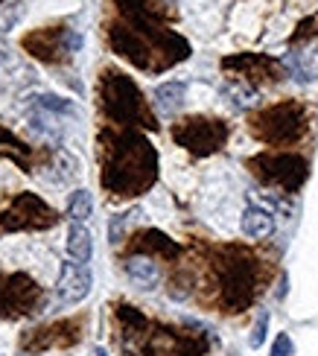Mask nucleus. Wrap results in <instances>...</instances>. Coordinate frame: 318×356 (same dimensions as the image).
I'll list each match as a JSON object with an SVG mask.
<instances>
[{
    "label": "nucleus",
    "instance_id": "obj_1",
    "mask_svg": "<svg viewBox=\"0 0 318 356\" xmlns=\"http://www.w3.org/2000/svg\"><path fill=\"white\" fill-rule=\"evenodd\" d=\"M100 181L111 196H141L158 178V152L134 129L100 131Z\"/></svg>",
    "mask_w": 318,
    "mask_h": 356
},
{
    "label": "nucleus",
    "instance_id": "obj_2",
    "mask_svg": "<svg viewBox=\"0 0 318 356\" xmlns=\"http://www.w3.org/2000/svg\"><path fill=\"white\" fill-rule=\"evenodd\" d=\"M216 275V304L222 313H242L248 309L260 292V269L257 260L242 248H222L214 263Z\"/></svg>",
    "mask_w": 318,
    "mask_h": 356
},
{
    "label": "nucleus",
    "instance_id": "obj_3",
    "mask_svg": "<svg viewBox=\"0 0 318 356\" xmlns=\"http://www.w3.org/2000/svg\"><path fill=\"white\" fill-rule=\"evenodd\" d=\"M100 108L114 126L158 129L155 114L149 111L141 88L132 82V76L120 70H105L100 76Z\"/></svg>",
    "mask_w": 318,
    "mask_h": 356
},
{
    "label": "nucleus",
    "instance_id": "obj_4",
    "mask_svg": "<svg viewBox=\"0 0 318 356\" xmlns=\"http://www.w3.org/2000/svg\"><path fill=\"white\" fill-rule=\"evenodd\" d=\"M251 135L271 146H289L307 135V108L301 102H278L251 117Z\"/></svg>",
    "mask_w": 318,
    "mask_h": 356
},
{
    "label": "nucleus",
    "instance_id": "obj_5",
    "mask_svg": "<svg viewBox=\"0 0 318 356\" xmlns=\"http://www.w3.org/2000/svg\"><path fill=\"white\" fill-rule=\"evenodd\" d=\"M210 348V339L196 330L164 327V324H149L143 339L134 345L132 356H205Z\"/></svg>",
    "mask_w": 318,
    "mask_h": 356
},
{
    "label": "nucleus",
    "instance_id": "obj_6",
    "mask_svg": "<svg viewBox=\"0 0 318 356\" xmlns=\"http://www.w3.org/2000/svg\"><path fill=\"white\" fill-rule=\"evenodd\" d=\"M248 170L260 178L263 184L280 187L286 193L301 190V184H304L310 175L307 158L295 155V152H260V155L248 158Z\"/></svg>",
    "mask_w": 318,
    "mask_h": 356
},
{
    "label": "nucleus",
    "instance_id": "obj_7",
    "mask_svg": "<svg viewBox=\"0 0 318 356\" xmlns=\"http://www.w3.org/2000/svg\"><path fill=\"white\" fill-rule=\"evenodd\" d=\"M231 129L225 120H216V117H184L173 126V140L187 149L193 155H214L219 152L225 143H228Z\"/></svg>",
    "mask_w": 318,
    "mask_h": 356
},
{
    "label": "nucleus",
    "instance_id": "obj_8",
    "mask_svg": "<svg viewBox=\"0 0 318 356\" xmlns=\"http://www.w3.org/2000/svg\"><path fill=\"white\" fill-rule=\"evenodd\" d=\"M58 216L53 207L44 202L35 193H18L9 207L0 213V228L6 234H15V231H47L53 225H58Z\"/></svg>",
    "mask_w": 318,
    "mask_h": 356
},
{
    "label": "nucleus",
    "instance_id": "obj_9",
    "mask_svg": "<svg viewBox=\"0 0 318 356\" xmlns=\"http://www.w3.org/2000/svg\"><path fill=\"white\" fill-rule=\"evenodd\" d=\"M41 298H44V292L29 275L0 272V316L3 318H21V316L35 313L41 307Z\"/></svg>",
    "mask_w": 318,
    "mask_h": 356
},
{
    "label": "nucleus",
    "instance_id": "obj_10",
    "mask_svg": "<svg viewBox=\"0 0 318 356\" xmlns=\"http://www.w3.org/2000/svg\"><path fill=\"white\" fill-rule=\"evenodd\" d=\"M82 333H85V318L53 321V324H44V327L29 330L21 339V350L44 353V350H53V348H73V345L82 342Z\"/></svg>",
    "mask_w": 318,
    "mask_h": 356
},
{
    "label": "nucleus",
    "instance_id": "obj_11",
    "mask_svg": "<svg viewBox=\"0 0 318 356\" xmlns=\"http://www.w3.org/2000/svg\"><path fill=\"white\" fill-rule=\"evenodd\" d=\"M82 47V35L73 33V29H35V33H29L24 38V50L33 53L35 58H41V62H62L65 56L77 53Z\"/></svg>",
    "mask_w": 318,
    "mask_h": 356
},
{
    "label": "nucleus",
    "instance_id": "obj_12",
    "mask_svg": "<svg viewBox=\"0 0 318 356\" xmlns=\"http://www.w3.org/2000/svg\"><path fill=\"white\" fill-rule=\"evenodd\" d=\"M90 284H94V280H90V272L85 263H65L62 275H58V284H56V304L77 307L79 301L88 298Z\"/></svg>",
    "mask_w": 318,
    "mask_h": 356
},
{
    "label": "nucleus",
    "instance_id": "obj_13",
    "mask_svg": "<svg viewBox=\"0 0 318 356\" xmlns=\"http://www.w3.org/2000/svg\"><path fill=\"white\" fill-rule=\"evenodd\" d=\"M123 269H126L132 284L138 289H143V292H152L161 284V266L149 254H129L126 263H123Z\"/></svg>",
    "mask_w": 318,
    "mask_h": 356
},
{
    "label": "nucleus",
    "instance_id": "obj_14",
    "mask_svg": "<svg viewBox=\"0 0 318 356\" xmlns=\"http://www.w3.org/2000/svg\"><path fill=\"white\" fill-rule=\"evenodd\" d=\"M152 251L161 257H178L181 254V245L175 240H170L166 234L161 231H141L134 236V245H132V254H149L152 257Z\"/></svg>",
    "mask_w": 318,
    "mask_h": 356
},
{
    "label": "nucleus",
    "instance_id": "obj_15",
    "mask_svg": "<svg viewBox=\"0 0 318 356\" xmlns=\"http://www.w3.org/2000/svg\"><path fill=\"white\" fill-rule=\"evenodd\" d=\"M242 234L251 236V240H266V236L275 234V213L266 211V207H248L239 219Z\"/></svg>",
    "mask_w": 318,
    "mask_h": 356
},
{
    "label": "nucleus",
    "instance_id": "obj_16",
    "mask_svg": "<svg viewBox=\"0 0 318 356\" xmlns=\"http://www.w3.org/2000/svg\"><path fill=\"white\" fill-rule=\"evenodd\" d=\"M67 254L73 263H88L94 254V240H90V231L82 222H73L67 231Z\"/></svg>",
    "mask_w": 318,
    "mask_h": 356
},
{
    "label": "nucleus",
    "instance_id": "obj_17",
    "mask_svg": "<svg viewBox=\"0 0 318 356\" xmlns=\"http://www.w3.org/2000/svg\"><path fill=\"white\" fill-rule=\"evenodd\" d=\"M155 102L164 114H175L181 106H184V97H187V85L184 82H161L155 88Z\"/></svg>",
    "mask_w": 318,
    "mask_h": 356
},
{
    "label": "nucleus",
    "instance_id": "obj_18",
    "mask_svg": "<svg viewBox=\"0 0 318 356\" xmlns=\"http://www.w3.org/2000/svg\"><path fill=\"white\" fill-rule=\"evenodd\" d=\"M0 158L15 161L21 170H29V146L15 138L9 129H0Z\"/></svg>",
    "mask_w": 318,
    "mask_h": 356
},
{
    "label": "nucleus",
    "instance_id": "obj_19",
    "mask_svg": "<svg viewBox=\"0 0 318 356\" xmlns=\"http://www.w3.org/2000/svg\"><path fill=\"white\" fill-rule=\"evenodd\" d=\"M286 67L292 70V76L298 82H312L315 79V73H318V53H292V56H286Z\"/></svg>",
    "mask_w": 318,
    "mask_h": 356
},
{
    "label": "nucleus",
    "instance_id": "obj_20",
    "mask_svg": "<svg viewBox=\"0 0 318 356\" xmlns=\"http://www.w3.org/2000/svg\"><path fill=\"white\" fill-rule=\"evenodd\" d=\"M90 211H94V199H90L88 190H73L70 199H67V219L73 222H85L90 216Z\"/></svg>",
    "mask_w": 318,
    "mask_h": 356
},
{
    "label": "nucleus",
    "instance_id": "obj_21",
    "mask_svg": "<svg viewBox=\"0 0 318 356\" xmlns=\"http://www.w3.org/2000/svg\"><path fill=\"white\" fill-rule=\"evenodd\" d=\"M134 216V211H129V213H117L114 219H111V225H109V243L111 245H117L120 240H123V234H126V225H129V219Z\"/></svg>",
    "mask_w": 318,
    "mask_h": 356
},
{
    "label": "nucleus",
    "instance_id": "obj_22",
    "mask_svg": "<svg viewBox=\"0 0 318 356\" xmlns=\"http://www.w3.org/2000/svg\"><path fill=\"white\" fill-rule=\"evenodd\" d=\"M266 333H269V313H260V318H257L254 330H251L248 345H251V348H260V345L266 342Z\"/></svg>",
    "mask_w": 318,
    "mask_h": 356
},
{
    "label": "nucleus",
    "instance_id": "obj_23",
    "mask_svg": "<svg viewBox=\"0 0 318 356\" xmlns=\"http://www.w3.org/2000/svg\"><path fill=\"white\" fill-rule=\"evenodd\" d=\"M295 353V342L289 339V333H280L271 345V356H292Z\"/></svg>",
    "mask_w": 318,
    "mask_h": 356
},
{
    "label": "nucleus",
    "instance_id": "obj_24",
    "mask_svg": "<svg viewBox=\"0 0 318 356\" xmlns=\"http://www.w3.org/2000/svg\"><path fill=\"white\" fill-rule=\"evenodd\" d=\"M97 356H109V353H105V350H102V348H100V350H97Z\"/></svg>",
    "mask_w": 318,
    "mask_h": 356
},
{
    "label": "nucleus",
    "instance_id": "obj_25",
    "mask_svg": "<svg viewBox=\"0 0 318 356\" xmlns=\"http://www.w3.org/2000/svg\"><path fill=\"white\" fill-rule=\"evenodd\" d=\"M0 3H3V0H0Z\"/></svg>",
    "mask_w": 318,
    "mask_h": 356
}]
</instances>
